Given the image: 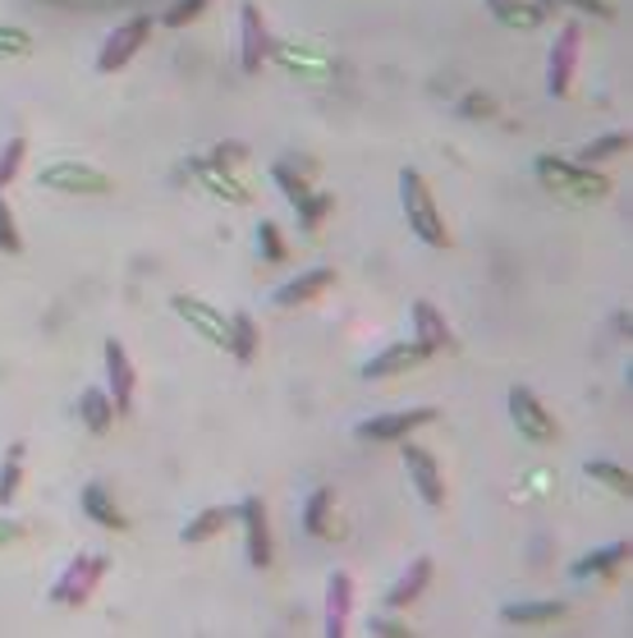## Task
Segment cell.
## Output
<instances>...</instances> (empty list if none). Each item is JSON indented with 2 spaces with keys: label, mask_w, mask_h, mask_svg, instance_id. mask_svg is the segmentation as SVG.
Wrapping results in <instances>:
<instances>
[{
  "label": "cell",
  "mask_w": 633,
  "mask_h": 638,
  "mask_svg": "<svg viewBox=\"0 0 633 638\" xmlns=\"http://www.w3.org/2000/svg\"><path fill=\"white\" fill-rule=\"evenodd\" d=\"M399 203H405L409 230L418 234L422 244H431V249H446L450 244V234L441 225V212H437V198H431V184H427L422 171H414V165L399 171Z\"/></svg>",
  "instance_id": "cell-1"
},
{
  "label": "cell",
  "mask_w": 633,
  "mask_h": 638,
  "mask_svg": "<svg viewBox=\"0 0 633 638\" xmlns=\"http://www.w3.org/2000/svg\"><path fill=\"white\" fill-rule=\"evenodd\" d=\"M538 180L551 189V193H560V198H570V203H602L606 198V175H596L592 165H583V161H564V156H538Z\"/></svg>",
  "instance_id": "cell-2"
},
{
  "label": "cell",
  "mask_w": 633,
  "mask_h": 638,
  "mask_svg": "<svg viewBox=\"0 0 633 638\" xmlns=\"http://www.w3.org/2000/svg\"><path fill=\"white\" fill-rule=\"evenodd\" d=\"M102 579H106V556L83 551V556H74L70 565H64V575L51 584V601L55 607H83Z\"/></svg>",
  "instance_id": "cell-3"
},
{
  "label": "cell",
  "mask_w": 633,
  "mask_h": 638,
  "mask_svg": "<svg viewBox=\"0 0 633 638\" xmlns=\"http://www.w3.org/2000/svg\"><path fill=\"white\" fill-rule=\"evenodd\" d=\"M579 51H583V28L564 23L551 42V60H547V88L551 97H564L574 88V70H579Z\"/></svg>",
  "instance_id": "cell-4"
},
{
  "label": "cell",
  "mask_w": 633,
  "mask_h": 638,
  "mask_svg": "<svg viewBox=\"0 0 633 638\" xmlns=\"http://www.w3.org/2000/svg\"><path fill=\"white\" fill-rule=\"evenodd\" d=\"M147 38H152V19H147V14L120 23V28L111 32V38L102 42V51H96V70H102V74L124 70V64L143 51V42H147Z\"/></svg>",
  "instance_id": "cell-5"
},
{
  "label": "cell",
  "mask_w": 633,
  "mask_h": 638,
  "mask_svg": "<svg viewBox=\"0 0 633 638\" xmlns=\"http://www.w3.org/2000/svg\"><path fill=\"white\" fill-rule=\"evenodd\" d=\"M510 418H514L519 436H528L532 446H551L555 436H560L555 418H551V414L542 409V399L532 395L528 386H514V391H510Z\"/></svg>",
  "instance_id": "cell-6"
},
{
  "label": "cell",
  "mask_w": 633,
  "mask_h": 638,
  "mask_svg": "<svg viewBox=\"0 0 633 638\" xmlns=\"http://www.w3.org/2000/svg\"><path fill=\"white\" fill-rule=\"evenodd\" d=\"M47 189H60V193H111V175L96 171L88 161H55V165H42L38 175Z\"/></svg>",
  "instance_id": "cell-7"
},
{
  "label": "cell",
  "mask_w": 633,
  "mask_h": 638,
  "mask_svg": "<svg viewBox=\"0 0 633 638\" xmlns=\"http://www.w3.org/2000/svg\"><path fill=\"white\" fill-rule=\"evenodd\" d=\"M171 308H175V317H184L197 335H203L207 345H216V350H229V317L225 313H216L207 298H193V294H175L171 298Z\"/></svg>",
  "instance_id": "cell-8"
},
{
  "label": "cell",
  "mask_w": 633,
  "mask_h": 638,
  "mask_svg": "<svg viewBox=\"0 0 633 638\" xmlns=\"http://www.w3.org/2000/svg\"><path fill=\"white\" fill-rule=\"evenodd\" d=\"M235 510H239L235 519L244 524L248 565H253V569H266V565H272V524H266V506H262V496H244Z\"/></svg>",
  "instance_id": "cell-9"
},
{
  "label": "cell",
  "mask_w": 633,
  "mask_h": 638,
  "mask_svg": "<svg viewBox=\"0 0 633 638\" xmlns=\"http://www.w3.org/2000/svg\"><path fill=\"white\" fill-rule=\"evenodd\" d=\"M427 423H437V409L422 405V409H405V414H381V418H368V423H358L354 436L358 442H399V436H409Z\"/></svg>",
  "instance_id": "cell-10"
},
{
  "label": "cell",
  "mask_w": 633,
  "mask_h": 638,
  "mask_svg": "<svg viewBox=\"0 0 633 638\" xmlns=\"http://www.w3.org/2000/svg\"><path fill=\"white\" fill-rule=\"evenodd\" d=\"M106 377H111V405H115V414H129V405H133V391H139V373H133V358H129V350L120 345V341H106Z\"/></svg>",
  "instance_id": "cell-11"
},
{
  "label": "cell",
  "mask_w": 633,
  "mask_h": 638,
  "mask_svg": "<svg viewBox=\"0 0 633 638\" xmlns=\"http://www.w3.org/2000/svg\"><path fill=\"white\" fill-rule=\"evenodd\" d=\"M349 616H354V579L345 575V569H336V575L326 579V616H321L326 638H345Z\"/></svg>",
  "instance_id": "cell-12"
},
{
  "label": "cell",
  "mask_w": 633,
  "mask_h": 638,
  "mask_svg": "<svg viewBox=\"0 0 633 638\" xmlns=\"http://www.w3.org/2000/svg\"><path fill=\"white\" fill-rule=\"evenodd\" d=\"M427 358H431V354H427L418 341H395L390 350H381L377 358L363 363V377H368V382H372V377H377V382H381V377H399V373H414V367H422Z\"/></svg>",
  "instance_id": "cell-13"
},
{
  "label": "cell",
  "mask_w": 633,
  "mask_h": 638,
  "mask_svg": "<svg viewBox=\"0 0 633 638\" xmlns=\"http://www.w3.org/2000/svg\"><path fill=\"white\" fill-rule=\"evenodd\" d=\"M405 468H409V483L418 487V496L427 506H441L446 500V483H441V464L431 459L422 446H405Z\"/></svg>",
  "instance_id": "cell-14"
},
{
  "label": "cell",
  "mask_w": 633,
  "mask_h": 638,
  "mask_svg": "<svg viewBox=\"0 0 633 638\" xmlns=\"http://www.w3.org/2000/svg\"><path fill=\"white\" fill-rule=\"evenodd\" d=\"M188 171H193L197 180H203V189H207L212 198H221V203H229V207H244V203H248V189H244L235 175H229L221 161H203V156H193V161H188Z\"/></svg>",
  "instance_id": "cell-15"
},
{
  "label": "cell",
  "mask_w": 633,
  "mask_h": 638,
  "mask_svg": "<svg viewBox=\"0 0 633 638\" xmlns=\"http://www.w3.org/2000/svg\"><path fill=\"white\" fill-rule=\"evenodd\" d=\"M239 32H244V42H239V64H244V74H257L262 60H266V51H272V38H266V19H262L257 6H244Z\"/></svg>",
  "instance_id": "cell-16"
},
{
  "label": "cell",
  "mask_w": 633,
  "mask_h": 638,
  "mask_svg": "<svg viewBox=\"0 0 633 638\" xmlns=\"http://www.w3.org/2000/svg\"><path fill=\"white\" fill-rule=\"evenodd\" d=\"M414 341L427 350V354H446V350H455V331H450V322L427 304V298H418L414 304Z\"/></svg>",
  "instance_id": "cell-17"
},
{
  "label": "cell",
  "mask_w": 633,
  "mask_h": 638,
  "mask_svg": "<svg viewBox=\"0 0 633 638\" xmlns=\"http://www.w3.org/2000/svg\"><path fill=\"white\" fill-rule=\"evenodd\" d=\"M560 6V0H487V10L501 19L506 28H538V23H547V14Z\"/></svg>",
  "instance_id": "cell-18"
},
{
  "label": "cell",
  "mask_w": 633,
  "mask_h": 638,
  "mask_svg": "<svg viewBox=\"0 0 633 638\" xmlns=\"http://www.w3.org/2000/svg\"><path fill=\"white\" fill-rule=\"evenodd\" d=\"M330 285H336V266H313V272L294 276L289 285L276 290V304H280V308H298V304H308V298H317V294L330 290Z\"/></svg>",
  "instance_id": "cell-19"
},
{
  "label": "cell",
  "mask_w": 633,
  "mask_h": 638,
  "mask_svg": "<svg viewBox=\"0 0 633 638\" xmlns=\"http://www.w3.org/2000/svg\"><path fill=\"white\" fill-rule=\"evenodd\" d=\"M427 584H431V560H427V556H418V560L405 569V575H399V579L390 584L386 607H390V611H405L409 601H418V597H422V588H427Z\"/></svg>",
  "instance_id": "cell-20"
},
{
  "label": "cell",
  "mask_w": 633,
  "mask_h": 638,
  "mask_svg": "<svg viewBox=\"0 0 633 638\" xmlns=\"http://www.w3.org/2000/svg\"><path fill=\"white\" fill-rule=\"evenodd\" d=\"M235 506H207L203 515H193L184 528H180V543H188V547H197V543H212L216 533H225L229 524H235Z\"/></svg>",
  "instance_id": "cell-21"
},
{
  "label": "cell",
  "mask_w": 633,
  "mask_h": 638,
  "mask_svg": "<svg viewBox=\"0 0 633 638\" xmlns=\"http://www.w3.org/2000/svg\"><path fill=\"white\" fill-rule=\"evenodd\" d=\"M624 560H629V543H611V547H596L583 560H574L570 575L574 579H596V575H611V569H620Z\"/></svg>",
  "instance_id": "cell-22"
},
{
  "label": "cell",
  "mask_w": 633,
  "mask_h": 638,
  "mask_svg": "<svg viewBox=\"0 0 633 638\" xmlns=\"http://www.w3.org/2000/svg\"><path fill=\"white\" fill-rule=\"evenodd\" d=\"M83 515L92 519V524H102V528H115V533H124L129 528V519H124V510L115 506V500L102 492V487H83Z\"/></svg>",
  "instance_id": "cell-23"
},
{
  "label": "cell",
  "mask_w": 633,
  "mask_h": 638,
  "mask_svg": "<svg viewBox=\"0 0 633 638\" xmlns=\"http://www.w3.org/2000/svg\"><path fill=\"white\" fill-rule=\"evenodd\" d=\"M79 418L88 423V432H96V436H106L111 432V423H115V405H111V395L106 391H83L79 395Z\"/></svg>",
  "instance_id": "cell-24"
},
{
  "label": "cell",
  "mask_w": 633,
  "mask_h": 638,
  "mask_svg": "<svg viewBox=\"0 0 633 638\" xmlns=\"http://www.w3.org/2000/svg\"><path fill=\"white\" fill-rule=\"evenodd\" d=\"M564 616V601H510V607L501 611L506 625H551Z\"/></svg>",
  "instance_id": "cell-25"
},
{
  "label": "cell",
  "mask_w": 633,
  "mask_h": 638,
  "mask_svg": "<svg viewBox=\"0 0 633 638\" xmlns=\"http://www.w3.org/2000/svg\"><path fill=\"white\" fill-rule=\"evenodd\" d=\"M330 506H336V487H317L308 496V506H304V528L313 537H330L336 528H330Z\"/></svg>",
  "instance_id": "cell-26"
},
{
  "label": "cell",
  "mask_w": 633,
  "mask_h": 638,
  "mask_svg": "<svg viewBox=\"0 0 633 638\" xmlns=\"http://www.w3.org/2000/svg\"><path fill=\"white\" fill-rule=\"evenodd\" d=\"M229 354H235L239 363H253V354H257V322L248 313L229 317Z\"/></svg>",
  "instance_id": "cell-27"
},
{
  "label": "cell",
  "mask_w": 633,
  "mask_h": 638,
  "mask_svg": "<svg viewBox=\"0 0 633 638\" xmlns=\"http://www.w3.org/2000/svg\"><path fill=\"white\" fill-rule=\"evenodd\" d=\"M19 483H23V442H14L6 450V464H0V506H10L19 496Z\"/></svg>",
  "instance_id": "cell-28"
},
{
  "label": "cell",
  "mask_w": 633,
  "mask_h": 638,
  "mask_svg": "<svg viewBox=\"0 0 633 638\" xmlns=\"http://www.w3.org/2000/svg\"><path fill=\"white\" fill-rule=\"evenodd\" d=\"M280 64L285 70H304V74H326L330 70V60L321 51H308V47H280Z\"/></svg>",
  "instance_id": "cell-29"
},
{
  "label": "cell",
  "mask_w": 633,
  "mask_h": 638,
  "mask_svg": "<svg viewBox=\"0 0 633 638\" xmlns=\"http://www.w3.org/2000/svg\"><path fill=\"white\" fill-rule=\"evenodd\" d=\"M583 474H588L592 483H606L615 496H629V492H633V478L624 474L620 464H606V459H588V468H583Z\"/></svg>",
  "instance_id": "cell-30"
},
{
  "label": "cell",
  "mask_w": 633,
  "mask_h": 638,
  "mask_svg": "<svg viewBox=\"0 0 633 638\" xmlns=\"http://www.w3.org/2000/svg\"><path fill=\"white\" fill-rule=\"evenodd\" d=\"M629 148V133H602V139H592L583 152H579V161L583 165H592V161H611V156H620Z\"/></svg>",
  "instance_id": "cell-31"
},
{
  "label": "cell",
  "mask_w": 633,
  "mask_h": 638,
  "mask_svg": "<svg viewBox=\"0 0 633 638\" xmlns=\"http://www.w3.org/2000/svg\"><path fill=\"white\" fill-rule=\"evenodd\" d=\"M330 207H336V198H330V193H308L294 212H298V225H304V230H317V225L326 221V212H330Z\"/></svg>",
  "instance_id": "cell-32"
},
{
  "label": "cell",
  "mask_w": 633,
  "mask_h": 638,
  "mask_svg": "<svg viewBox=\"0 0 633 638\" xmlns=\"http://www.w3.org/2000/svg\"><path fill=\"white\" fill-rule=\"evenodd\" d=\"M272 180L280 184V193L289 198V203H294V207H298V203H304V198L313 193V189H308V180H304V175H294V171H289V165H272Z\"/></svg>",
  "instance_id": "cell-33"
},
{
  "label": "cell",
  "mask_w": 633,
  "mask_h": 638,
  "mask_svg": "<svg viewBox=\"0 0 633 638\" xmlns=\"http://www.w3.org/2000/svg\"><path fill=\"white\" fill-rule=\"evenodd\" d=\"M23 156H28V143H23V139H10L6 148H0V189L14 184L19 165H23Z\"/></svg>",
  "instance_id": "cell-34"
},
{
  "label": "cell",
  "mask_w": 633,
  "mask_h": 638,
  "mask_svg": "<svg viewBox=\"0 0 633 638\" xmlns=\"http://www.w3.org/2000/svg\"><path fill=\"white\" fill-rule=\"evenodd\" d=\"M257 249L266 262H285V240H280V225L276 221H262L257 225Z\"/></svg>",
  "instance_id": "cell-35"
},
{
  "label": "cell",
  "mask_w": 633,
  "mask_h": 638,
  "mask_svg": "<svg viewBox=\"0 0 633 638\" xmlns=\"http://www.w3.org/2000/svg\"><path fill=\"white\" fill-rule=\"evenodd\" d=\"M0 253H23V234L14 225V212L6 198H0Z\"/></svg>",
  "instance_id": "cell-36"
},
{
  "label": "cell",
  "mask_w": 633,
  "mask_h": 638,
  "mask_svg": "<svg viewBox=\"0 0 633 638\" xmlns=\"http://www.w3.org/2000/svg\"><path fill=\"white\" fill-rule=\"evenodd\" d=\"M0 55H10V60L32 55V38H28L23 28H6V23H0Z\"/></svg>",
  "instance_id": "cell-37"
},
{
  "label": "cell",
  "mask_w": 633,
  "mask_h": 638,
  "mask_svg": "<svg viewBox=\"0 0 633 638\" xmlns=\"http://www.w3.org/2000/svg\"><path fill=\"white\" fill-rule=\"evenodd\" d=\"M459 115L463 120H487V115H496V97L491 92H469L459 102Z\"/></svg>",
  "instance_id": "cell-38"
},
{
  "label": "cell",
  "mask_w": 633,
  "mask_h": 638,
  "mask_svg": "<svg viewBox=\"0 0 633 638\" xmlns=\"http://www.w3.org/2000/svg\"><path fill=\"white\" fill-rule=\"evenodd\" d=\"M207 6H212V0H180L175 10H165V28H184V23H193Z\"/></svg>",
  "instance_id": "cell-39"
},
{
  "label": "cell",
  "mask_w": 633,
  "mask_h": 638,
  "mask_svg": "<svg viewBox=\"0 0 633 638\" xmlns=\"http://www.w3.org/2000/svg\"><path fill=\"white\" fill-rule=\"evenodd\" d=\"M560 6H574V10H583V14H596V19H611V6H606V0H560Z\"/></svg>",
  "instance_id": "cell-40"
},
{
  "label": "cell",
  "mask_w": 633,
  "mask_h": 638,
  "mask_svg": "<svg viewBox=\"0 0 633 638\" xmlns=\"http://www.w3.org/2000/svg\"><path fill=\"white\" fill-rule=\"evenodd\" d=\"M19 537H23V524L0 519V547H6V543H19Z\"/></svg>",
  "instance_id": "cell-41"
},
{
  "label": "cell",
  "mask_w": 633,
  "mask_h": 638,
  "mask_svg": "<svg viewBox=\"0 0 633 638\" xmlns=\"http://www.w3.org/2000/svg\"><path fill=\"white\" fill-rule=\"evenodd\" d=\"M372 634H386V638H395V634H409L405 625H395V620H372Z\"/></svg>",
  "instance_id": "cell-42"
}]
</instances>
